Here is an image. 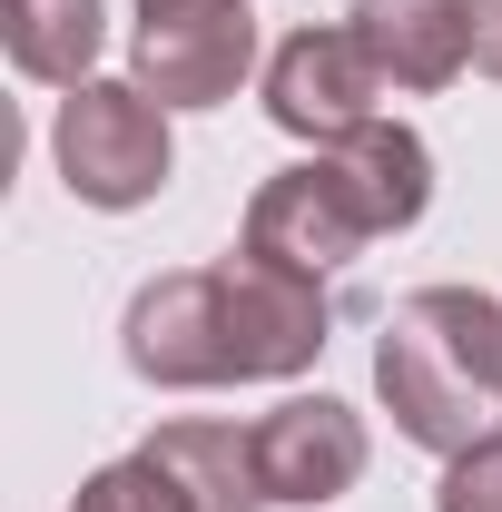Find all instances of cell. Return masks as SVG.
Here are the masks:
<instances>
[{"label": "cell", "mask_w": 502, "mask_h": 512, "mask_svg": "<svg viewBox=\"0 0 502 512\" xmlns=\"http://www.w3.org/2000/svg\"><path fill=\"white\" fill-rule=\"evenodd\" d=\"M375 404L414 453H473L502 434V296L414 286L375 335Z\"/></svg>", "instance_id": "6da1fadb"}, {"label": "cell", "mask_w": 502, "mask_h": 512, "mask_svg": "<svg viewBox=\"0 0 502 512\" xmlns=\"http://www.w3.org/2000/svg\"><path fill=\"white\" fill-rule=\"evenodd\" d=\"M50 168L79 207L99 217H128L178 178V138H168V109L138 89V79H79L60 89V119H50Z\"/></svg>", "instance_id": "7a4b0ae2"}, {"label": "cell", "mask_w": 502, "mask_h": 512, "mask_svg": "<svg viewBox=\"0 0 502 512\" xmlns=\"http://www.w3.org/2000/svg\"><path fill=\"white\" fill-rule=\"evenodd\" d=\"M138 30H128V79L178 119V109H227L266 69L256 40V0H128Z\"/></svg>", "instance_id": "3957f363"}, {"label": "cell", "mask_w": 502, "mask_h": 512, "mask_svg": "<svg viewBox=\"0 0 502 512\" xmlns=\"http://www.w3.org/2000/svg\"><path fill=\"white\" fill-rule=\"evenodd\" d=\"M217 325H227V375L237 384H296L335 335L325 276H296L256 247L217 256Z\"/></svg>", "instance_id": "277c9868"}, {"label": "cell", "mask_w": 502, "mask_h": 512, "mask_svg": "<svg viewBox=\"0 0 502 512\" xmlns=\"http://www.w3.org/2000/svg\"><path fill=\"white\" fill-rule=\"evenodd\" d=\"M266 119L306 148H335L384 119V69L355 40V20H306L266 50Z\"/></svg>", "instance_id": "5b68a950"}, {"label": "cell", "mask_w": 502, "mask_h": 512, "mask_svg": "<svg viewBox=\"0 0 502 512\" xmlns=\"http://www.w3.org/2000/svg\"><path fill=\"white\" fill-rule=\"evenodd\" d=\"M375 463V434L345 394H286L276 414H256V483L276 512H325L345 503Z\"/></svg>", "instance_id": "8992f818"}, {"label": "cell", "mask_w": 502, "mask_h": 512, "mask_svg": "<svg viewBox=\"0 0 502 512\" xmlns=\"http://www.w3.org/2000/svg\"><path fill=\"white\" fill-rule=\"evenodd\" d=\"M119 355L138 384L158 394H207V384H237L227 375V325H217V266H168L128 296L119 316Z\"/></svg>", "instance_id": "52a82bcc"}, {"label": "cell", "mask_w": 502, "mask_h": 512, "mask_svg": "<svg viewBox=\"0 0 502 512\" xmlns=\"http://www.w3.org/2000/svg\"><path fill=\"white\" fill-rule=\"evenodd\" d=\"M237 247L276 256V266H296V276H345V266L375 247V237H365V217L345 207L335 168H325V158H296V168H276V178L247 197Z\"/></svg>", "instance_id": "ba28073f"}, {"label": "cell", "mask_w": 502, "mask_h": 512, "mask_svg": "<svg viewBox=\"0 0 502 512\" xmlns=\"http://www.w3.org/2000/svg\"><path fill=\"white\" fill-rule=\"evenodd\" d=\"M315 158L335 168V188L365 217V237L424 227V207H434V148H424V128L375 119V128H355V138H335V148H315Z\"/></svg>", "instance_id": "9c48e42d"}, {"label": "cell", "mask_w": 502, "mask_h": 512, "mask_svg": "<svg viewBox=\"0 0 502 512\" xmlns=\"http://www.w3.org/2000/svg\"><path fill=\"white\" fill-rule=\"evenodd\" d=\"M355 40L375 50L384 89L424 99V89H453L473 69V0H355L345 10Z\"/></svg>", "instance_id": "30bf717a"}, {"label": "cell", "mask_w": 502, "mask_h": 512, "mask_svg": "<svg viewBox=\"0 0 502 512\" xmlns=\"http://www.w3.org/2000/svg\"><path fill=\"white\" fill-rule=\"evenodd\" d=\"M138 453L188 493V512H276L256 483V424L237 414H168Z\"/></svg>", "instance_id": "8fae6325"}, {"label": "cell", "mask_w": 502, "mask_h": 512, "mask_svg": "<svg viewBox=\"0 0 502 512\" xmlns=\"http://www.w3.org/2000/svg\"><path fill=\"white\" fill-rule=\"evenodd\" d=\"M99 40H109V10L99 0H0V50L30 89H79L99 79Z\"/></svg>", "instance_id": "7c38bea8"}, {"label": "cell", "mask_w": 502, "mask_h": 512, "mask_svg": "<svg viewBox=\"0 0 502 512\" xmlns=\"http://www.w3.org/2000/svg\"><path fill=\"white\" fill-rule=\"evenodd\" d=\"M69 512H188V493H178L148 453H119V463H99V473L69 493Z\"/></svg>", "instance_id": "4fadbf2b"}, {"label": "cell", "mask_w": 502, "mask_h": 512, "mask_svg": "<svg viewBox=\"0 0 502 512\" xmlns=\"http://www.w3.org/2000/svg\"><path fill=\"white\" fill-rule=\"evenodd\" d=\"M434 512H502V434L443 463V483H434Z\"/></svg>", "instance_id": "5bb4252c"}, {"label": "cell", "mask_w": 502, "mask_h": 512, "mask_svg": "<svg viewBox=\"0 0 502 512\" xmlns=\"http://www.w3.org/2000/svg\"><path fill=\"white\" fill-rule=\"evenodd\" d=\"M473 69L502 79V0H473Z\"/></svg>", "instance_id": "9a60e30c"}]
</instances>
